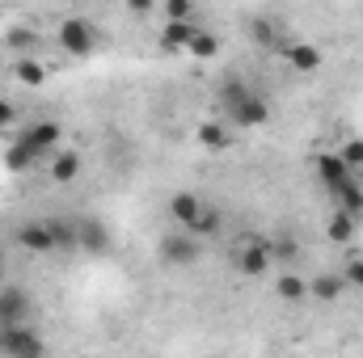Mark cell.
I'll return each instance as SVG.
<instances>
[{
	"instance_id": "obj_1",
	"label": "cell",
	"mask_w": 363,
	"mask_h": 358,
	"mask_svg": "<svg viewBox=\"0 0 363 358\" xmlns=\"http://www.w3.org/2000/svg\"><path fill=\"white\" fill-rule=\"evenodd\" d=\"M216 101H220L228 127H237V131H254V127H267L271 122V101L258 89H250L245 81H237V76L220 85Z\"/></svg>"
},
{
	"instance_id": "obj_2",
	"label": "cell",
	"mask_w": 363,
	"mask_h": 358,
	"mask_svg": "<svg viewBox=\"0 0 363 358\" xmlns=\"http://www.w3.org/2000/svg\"><path fill=\"white\" fill-rule=\"evenodd\" d=\"M157 258H161V266H169V270H190V266H199V258H203V241L194 232L174 228V232L161 236Z\"/></svg>"
},
{
	"instance_id": "obj_3",
	"label": "cell",
	"mask_w": 363,
	"mask_h": 358,
	"mask_svg": "<svg viewBox=\"0 0 363 358\" xmlns=\"http://www.w3.org/2000/svg\"><path fill=\"white\" fill-rule=\"evenodd\" d=\"M55 38H60V47H64L72 59H89L93 51H97V25H93L89 17H81V13L64 17Z\"/></svg>"
},
{
	"instance_id": "obj_4",
	"label": "cell",
	"mask_w": 363,
	"mask_h": 358,
	"mask_svg": "<svg viewBox=\"0 0 363 358\" xmlns=\"http://www.w3.org/2000/svg\"><path fill=\"white\" fill-rule=\"evenodd\" d=\"M0 358H47V337L34 325L0 329Z\"/></svg>"
},
{
	"instance_id": "obj_5",
	"label": "cell",
	"mask_w": 363,
	"mask_h": 358,
	"mask_svg": "<svg viewBox=\"0 0 363 358\" xmlns=\"http://www.w3.org/2000/svg\"><path fill=\"white\" fill-rule=\"evenodd\" d=\"M17 139L34 152V156H43V161H51L55 152H60V139H64V127L55 122V118H34V122H26L21 131H17Z\"/></svg>"
},
{
	"instance_id": "obj_6",
	"label": "cell",
	"mask_w": 363,
	"mask_h": 358,
	"mask_svg": "<svg viewBox=\"0 0 363 358\" xmlns=\"http://www.w3.org/2000/svg\"><path fill=\"white\" fill-rule=\"evenodd\" d=\"M30 312H34V299L26 287H0V329L30 325Z\"/></svg>"
},
{
	"instance_id": "obj_7",
	"label": "cell",
	"mask_w": 363,
	"mask_h": 358,
	"mask_svg": "<svg viewBox=\"0 0 363 358\" xmlns=\"http://www.w3.org/2000/svg\"><path fill=\"white\" fill-rule=\"evenodd\" d=\"M279 55H283V64H287L291 72H300V76H308V72L321 68V47H317V42H304V38H287V42L279 47Z\"/></svg>"
},
{
	"instance_id": "obj_8",
	"label": "cell",
	"mask_w": 363,
	"mask_h": 358,
	"mask_svg": "<svg viewBox=\"0 0 363 358\" xmlns=\"http://www.w3.org/2000/svg\"><path fill=\"white\" fill-rule=\"evenodd\" d=\"M13 241H17L26 253H60V245H55L47 219H30V224H21V228L13 232Z\"/></svg>"
},
{
	"instance_id": "obj_9",
	"label": "cell",
	"mask_w": 363,
	"mask_h": 358,
	"mask_svg": "<svg viewBox=\"0 0 363 358\" xmlns=\"http://www.w3.org/2000/svg\"><path fill=\"white\" fill-rule=\"evenodd\" d=\"M110 228L101 224V219H93V215H85V219H77V249L81 253H93V258H101V253H110Z\"/></svg>"
},
{
	"instance_id": "obj_10",
	"label": "cell",
	"mask_w": 363,
	"mask_h": 358,
	"mask_svg": "<svg viewBox=\"0 0 363 358\" xmlns=\"http://www.w3.org/2000/svg\"><path fill=\"white\" fill-rule=\"evenodd\" d=\"M203 198L194 194V190H178V194H169V219H174V228L182 232H190L194 224H199V215H203Z\"/></svg>"
},
{
	"instance_id": "obj_11",
	"label": "cell",
	"mask_w": 363,
	"mask_h": 358,
	"mask_svg": "<svg viewBox=\"0 0 363 358\" xmlns=\"http://www.w3.org/2000/svg\"><path fill=\"white\" fill-rule=\"evenodd\" d=\"M237 270H241L245 278H262V274H271L274 270L271 245H267V241H250V245L241 249V258H237Z\"/></svg>"
},
{
	"instance_id": "obj_12",
	"label": "cell",
	"mask_w": 363,
	"mask_h": 358,
	"mask_svg": "<svg viewBox=\"0 0 363 358\" xmlns=\"http://www.w3.org/2000/svg\"><path fill=\"white\" fill-rule=\"evenodd\" d=\"M81 169H85V161H81L77 148H60V152L47 161V173H51L55 185H72V181L81 178Z\"/></svg>"
},
{
	"instance_id": "obj_13",
	"label": "cell",
	"mask_w": 363,
	"mask_h": 358,
	"mask_svg": "<svg viewBox=\"0 0 363 358\" xmlns=\"http://www.w3.org/2000/svg\"><path fill=\"white\" fill-rule=\"evenodd\" d=\"M342 291H347L342 270H321L317 278H308V295H313L317 304H338V299H342Z\"/></svg>"
},
{
	"instance_id": "obj_14",
	"label": "cell",
	"mask_w": 363,
	"mask_h": 358,
	"mask_svg": "<svg viewBox=\"0 0 363 358\" xmlns=\"http://www.w3.org/2000/svg\"><path fill=\"white\" fill-rule=\"evenodd\" d=\"M330 198H334V211L338 215L363 219V181L359 178H351V181H342L338 190H330Z\"/></svg>"
},
{
	"instance_id": "obj_15",
	"label": "cell",
	"mask_w": 363,
	"mask_h": 358,
	"mask_svg": "<svg viewBox=\"0 0 363 358\" xmlns=\"http://www.w3.org/2000/svg\"><path fill=\"white\" fill-rule=\"evenodd\" d=\"M313 169H317V181L325 185V194H330V190H338L342 181L355 178V173L338 161V152H317V165H313Z\"/></svg>"
},
{
	"instance_id": "obj_16",
	"label": "cell",
	"mask_w": 363,
	"mask_h": 358,
	"mask_svg": "<svg viewBox=\"0 0 363 358\" xmlns=\"http://www.w3.org/2000/svg\"><path fill=\"white\" fill-rule=\"evenodd\" d=\"M13 81L26 85V89H43V85L51 81V68H47L43 59L26 55V59H13Z\"/></svg>"
},
{
	"instance_id": "obj_17",
	"label": "cell",
	"mask_w": 363,
	"mask_h": 358,
	"mask_svg": "<svg viewBox=\"0 0 363 358\" xmlns=\"http://www.w3.org/2000/svg\"><path fill=\"white\" fill-rule=\"evenodd\" d=\"M38 165H43V156H34V152L13 135V144L4 148V169H13V173H34Z\"/></svg>"
},
{
	"instance_id": "obj_18",
	"label": "cell",
	"mask_w": 363,
	"mask_h": 358,
	"mask_svg": "<svg viewBox=\"0 0 363 358\" xmlns=\"http://www.w3.org/2000/svg\"><path fill=\"white\" fill-rule=\"evenodd\" d=\"M274 295H279L283 304H304V299H308V282H304L296 270H283V274L274 278Z\"/></svg>"
},
{
	"instance_id": "obj_19",
	"label": "cell",
	"mask_w": 363,
	"mask_h": 358,
	"mask_svg": "<svg viewBox=\"0 0 363 358\" xmlns=\"http://www.w3.org/2000/svg\"><path fill=\"white\" fill-rule=\"evenodd\" d=\"M194 21H165V30H161V47L165 51H190V38H194Z\"/></svg>"
},
{
	"instance_id": "obj_20",
	"label": "cell",
	"mask_w": 363,
	"mask_h": 358,
	"mask_svg": "<svg viewBox=\"0 0 363 358\" xmlns=\"http://www.w3.org/2000/svg\"><path fill=\"white\" fill-rule=\"evenodd\" d=\"M220 47H224V42H220V34L199 25V30H194V38H190V51H186V55H190V59H216V55H220Z\"/></svg>"
},
{
	"instance_id": "obj_21",
	"label": "cell",
	"mask_w": 363,
	"mask_h": 358,
	"mask_svg": "<svg viewBox=\"0 0 363 358\" xmlns=\"http://www.w3.org/2000/svg\"><path fill=\"white\" fill-rule=\"evenodd\" d=\"M4 47H9V51H17V59H26V55L38 47V34H34L30 25H9V34H4Z\"/></svg>"
},
{
	"instance_id": "obj_22",
	"label": "cell",
	"mask_w": 363,
	"mask_h": 358,
	"mask_svg": "<svg viewBox=\"0 0 363 358\" xmlns=\"http://www.w3.org/2000/svg\"><path fill=\"white\" fill-rule=\"evenodd\" d=\"M199 144L220 152V148H228V144H233V135H228V127H224V122H199Z\"/></svg>"
},
{
	"instance_id": "obj_23",
	"label": "cell",
	"mask_w": 363,
	"mask_h": 358,
	"mask_svg": "<svg viewBox=\"0 0 363 358\" xmlns=\"http://www.w3.org/2000/svg\"><path fill=\"white\" fill-rule=\"evenodd\" d=\"M355 228H359V219H351V215H330V224H325V236L334 241V245H347L351 236H355Z\"/></svg>"
},
{
	"instance_id": "obj_24",
	"label": "cell",
	"mask_w": 363,
	"mask_h": 358,
	"mask_svg": "<svg viewBox=\"0 0 363 358\" xmlns=\"http://www.w3.org/2000/svg\"><path fill=\"white\" fill-rule=\"evenodd\" d=\"M250 30H254V38H258L262 47H274V51H279V47L287 42V38H283V25H279V21H267V17L250 21Z\"/></svg>"
},
{
	"instance_id": "obj_25",
	"label": "cell",
	"mask_w": 363,
	"mask_h": 358,
	"mask_svg": "<svg viewBox=\"0 0 363 358\" xmlns=\"http://www.w3.org/2000/svg\"><path fill=\"white\" fill-rule=\"evenodd\" d=\"M220 228H224V215H220V207H211V202H207V207H203V215H199V224H194L190 232L203 241V236H216Z\"/></svg>"
},
{
	"instance_id": "obj_26",
	"label": "cell",
	"mask_w": 363,
	"mask_h": 358,
	"mask_svg": "<svg viewBox=\"0 0 363 358\" xmlns=\"http://www.w3.org/2000/svg\"><path fill=\"white\" fill-rule=\"evenodd\" d=\"M267 245H271V258H274V262H283V270H291L296 253H300V245H296L287 232H279V241H267Z\"/></svg>"
},
{
	"instance_id": "obj_27",
	"label": "cell",
	"mask_w": 363,
	"mask_h": 358,
	"mask_svg": "<svg viewBox=\"0 0 363 358\" xmlns=\"http://www.w3.org/2000/svg\"><path fill=\"white\" fill-rule=\"evenodd\" d=\"M338 161L359 178V173H363V139H347V144L338 148Z\"/></svg>"
},
{
	"instance_id": "obj_28",
	"label": "cell",
	"mask_w": 363,
	"mask_h": 358,
	"mask_svg": "<svg viewBox=\"0 0 363 358\" xmlns=\"http://www.w3.org/2000/svg\"><path fill=\"white\" fill-rule=\"evenodd\" d=\"M165 17H169V21H190V17H194V4H190V0H169V4H165Z\"/></svg>"
},
{
	"instance_id": "obj_29",
	"label": "cell",
	"mask_w": 363,
	"mask_h": 358,
	"mask_svg": "<svg viewBox=\"0 0 363 358\" xmlns=\"http://www.w3.org/2000/svg\"><path fill=\"white\" fill-rule=\"evenodd\" d=\"M342 278H347V287L363 291V258H351V262L342 266Z\"/></svg>"
},
{
	"instance_id": "obj_30",
	"label": "cell",
	"mask_w": 363,
	"mask_h": 358,
	"mask_svg": "<svg viewBox=\"0 0 363 358\" xmlns=\"http://www.w3.org/2000/svg\"><path fill=\"white\" fill-rule=\"evenodd\" d=\"M9 127H13V105H9V101L0 97V135H4Z\"/></svg>"
},
{
	"instance_id": "obj_31",
	"label": "cell",
	"mask_w": 363,
	"mask_h": 358,
	"mask_svg": "<svg viewBox=\"0 0 363 358\" xmlns=\"http://www.w3.org/2000/svg\"><path fill=\"white\" fill-rule=\"evenodd\" d=\"M0 278H4V253H0Z\"/></svg>"
}]
</instances>
